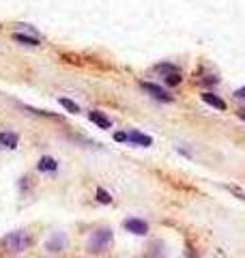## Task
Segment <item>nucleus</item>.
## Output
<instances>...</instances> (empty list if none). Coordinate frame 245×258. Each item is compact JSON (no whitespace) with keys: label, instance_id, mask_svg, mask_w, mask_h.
I'll return each instance as SVG.
<instances>
[{"label":"nucleus","instance_id":"f257e3e1","mask_svg":"<svg viewBox=\"0 0 245 258\" xmlns=\"http://www.w3.org/2000/svg\"><path fill=\"white\" fill-rule=\"evenodd\" d=\"M110 243H112V232L108 230V228H101V230H95L91 235V239H88V252L91 254H99V252H106L110 247Z\"/></svg>","mask_w":245,"mask_h":258},{"label":"nucleus","instance_id":"f03ea898","mask_svg":"<svg viewBox=\"0 0 245 258\" xmlns=\"http://www.w3.org/2000/svg\"><path fill=\"white\" fill-rule=\"evenodd\" d=\"M2 245H4V250H7V252H13V254H17V252L26 250L28 235H26V232H22V230L11 232V235H7L2 239Z\"/></svg>","mask_w":245,"mask_h":258},{"label":"nucleus","instance_id":"7ed1b4c3","mask_svg":"<svg viewBox=\"0 0 245 258\" xmlns=\"http://www.w3.org/2000/svg\"><path fill=\"white\" fill-rule=\"evenodd\" d=\"M140 86H142L147 93H151L155 99H159V101H172V95H168V93L163 91L162 86H157V84H153V82H142Z\"/></svg>","mask_w":245,"mask_h":258},{"label":"nucleus","instance_id":"20e7f679","mask_svg":"<svg viewBox=\"0 0 245 258\" xmlns=\"http://www.w3.org/2000/svg\"><path fill=\"white\" fill-rule=\"evenodd\" d=\"M123 226H125V230L133 232V235H147V230H148L147 222H142V220H133V217L125 220V222H123Z\"/></svg>","mask_w":245,"mask_h":258},{"label":"nucleus","instance_id":"39448f33","mask_svg":"<svg viewBox=\"0 0 245 258\" xmlns=\"http://www.w3.org/2000/svg\"><path fill=\"white\" fill-rule=\"evenodd\" d=\"M202 101L204 103H209L211 108H215V110H226V101H224L222 97H217V95H213V93H202Z\"/></svg>","mask_w":245,"mask_h":258},{"label":"nucleus","instance_id":"423d86ee","mask_svg":"<svg viewBox=\"0 0 245 258\" xmlns=\"http://www.w3.org/2000/svg\"><path fill=\"white\" fill-rule=\"evenodd\" d=\"M127 140H129V142H136V145H140V146H151V145H153L151 136H144V133L136 131V129L127 133Z\"/></svg>","mask_w":245,"mask_h":258},{"label":"nucleus","instance_id":"0eeeda50","mask_svg":"<svg viewBox=\"0 0 245 258\" xmlns=\"http://www.w3.org/2000/svg\"><path fill=\"white\" fill-rule=\"evenodd\" d=\"M17 142H19L17 133H13V131H2V133H0V146L16 148V146H17Z\"/></svg>","mask_w":245,"mask_h":258},{"label":"nucleus","instance_id":"6e6552de","mask_svg":"<svg viewBox=\"0 0 245 258\" xmlns=\"http://www.w3.org/2000/svg\"><path fill=\"white\" fill-rule=\"evenodd\" d=\"M88 118L95 123L97 127H101V129H110L112 127V123H110V118L108 116H103L101 112H88Z\"/></svg>","mask_w":245,"mask_h":258},{"label":"nucleus","instance_id":"1a4fd4ad","mask_svg":"<svg viewBox=\"0 0 245 258\" xmlns=\"http://www.w3.org/2000/svg\"><path fill=\"white\" fill-rule=\"evenodd\" d=\"M63 247H65V235L56 232V235H54L52 239L48 241V250H49V252H61Z\"/></svg>","mask_w":245,"mask_h":258},{"label":"nucleus","instance_id":"9d476101","mask_svg":"<svg viewBox=\"0 0 245 258\" xmlns=\"http://www.w3.org/2000/svg\"><path fill=\"white\" fill-rule=\"evenodd\" d=\"M39 170H41V172H46V170H49V172H52V170H56V168H58V163H56V160H54V157H41V160H39Z\"/></svg>","mask_w":245,"mask_h":258},{"label":"nucleus","instance_id":"9b49d317","mask_svg":"<svg viewBox=\"0 0 245 258\" xmlns=\"http://www.w3.org/2000/svg\"><path fill=\"white\" fill-rule=\"evenodd\" d=\"M13 39L19 43H24V46H41V41H39L37 37H28V34H22V32H16Z\"/></svg>","mask_w":245,"mask_h":258},{"label":"nucleus","instance_id":"f8f14e48","mask_svg":"<svg viewBox=\"0 0 245 258\" xmlns=\"http://www.w3.org/2000/svg\"><path fill=\"white\" fill-rule=\"evenodd\" d=\"M58 101H61V106H63L67 112H71V114H80V106H78V103H73L71 99L61 97V99H58Z\"/></svg>","mask_w":245,"mask_h":258},{"label":"nucleus","instance_id":"ddd939ff","mask_svg":"<svg viewBox=\"0 0 245 258\" xmlns=\"http://www.w3.org/2000/svg\"><path fill=\"white\" fill-rule=\"evenodd\" d=\"M155 69H157V71L168 73V76H170V73H179V69L174 67V64H170V63H162V64H157V67H155Z\"/></svg>","mask_w":245,"mask_h":258},{"label":"nucleus","instance_id":"4468645a","mask_svg":"<svg viewBox=\"0 0 245 258\" xmlns=\"http://www.w3.org/2000/svg\"><path fill=\"white\" fill-rule=\"evenodd\" d=\"M97 200L103 202V205H110V202H112V196H110L106 190H101V187H99V190H97Z\"/></svg>","mask_w":245,"mask_h":258},{"label":"nucleus","instance_id":"2eb2a0df","mask_svg":"<svg viewBox=\"0 0 245 258\" xmlns=\"http://www.w3.org/2000/svg\"><path fill=\"white\" fill-rule=\"evenodd\" d=\"M26 110L28 112H33V114H39V116H48V118H58L54 112H48V110H37V108H33V106H26Z\"/></svg>","mask_w":245,"mask_h":258},{"label":"nucleus","instance_id":"dca6fc26","mask_svg":"<svg viewBox=\"0 0 245 258\" xmlns=\"http://www.w3.org/2000/svg\"><path fill=\"white\" fill-rule=\"evenodd\" d=\"M166 82L170 86H177V84H181V76L179 73H170V76H166Z\"/></svg>","mask_w":245,"mask_h":258},{"label":"nucleus","instance_id":"f3484780","mask_svg":"<svg viewBox=\"0 0 245 258\" xmlns=\"http://www.w3.org/2000/svg\"><path fill=\"white\" fill-rule=\"evenodd\" d=\"M114 140H116V142H127V133L116 131V133H114Z\"/></svg>","mask_w":245,"mask_h":258},{"label":"nucleus","instance_id":"a211bd4d","mask_svg":"<svg viewBox=\"0 0 245 258\" xmlns=\"http://www.w3.org/2000/svg\"><path fill=\"white\" fill-rule=\"evenodd\" d=\"M234 97H237V99H243V101H245V86L237 88V91H234Z\"/></svg>","mask_w":245,"mask_h":258},{"label":"nucleus","instance_id":"6ab92c4d","mask_svg":"<svg viewBox=\"0 0 245 258\" xmlns=\"http://www.w3.org/2000/svg\"><path fill=\"white\" fill-rule=\"evenodd\" d=\"M239 118H241V121H245V110L239 112Z\"/></svg>","mask_w":245,"mask_h":258}]
</instances>
